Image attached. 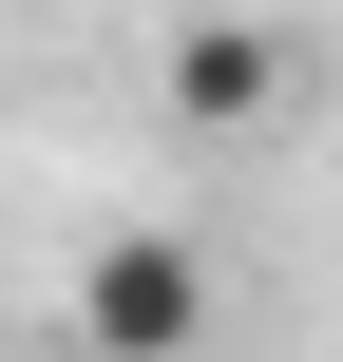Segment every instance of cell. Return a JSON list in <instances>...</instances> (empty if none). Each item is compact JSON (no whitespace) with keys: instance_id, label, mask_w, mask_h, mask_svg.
Segmentation results:
<instances>
[{"instance_id":"cell-1","label":"cell","mask_w":343,"mask_h":362,"mask_svg":"<svg viewBox=\"0 0 343 362\" xmlns=\"http://www.w3.org/2000/svg\"><path fill=\"white\" fill-rule=\"evenodd\" d=\"M76 344L95 362H210V267H191V229H95V248H76Z\"/></svg>"},{"instance_id":"cell-2","label":"cell","mask_w":343,"mask_h":362,"mask_svg":"<svg viewBox=\"0 0 343 362\" xmlns=\"http://www.w3.org/2000/svg\"><path fill=\"white\" fill-rule=\"evenodd\" d=\"M172 115L191 134H267L286 115V38L267 19H172Z\"/></svg>"}]
</instances>
